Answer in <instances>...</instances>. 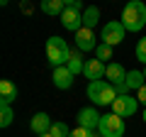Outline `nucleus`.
Returning a JSON list of instances; mask_svg holds the SVG:
<instances>
[{"label":"nucleus","mask_w":146,"mask_h":137,"mask_svg":"<svg viewBox=\"0 0 146 137\" xmlns=\"http://www.w3.org/2000/svg\"><path fill=\"white\" fill-rule=\"evenodd\" d=\"M49 135H51V137H68V135H71V130H68L66 122H54L51 130H49Z\"/></svg>","instance_id":"aec40b11"},{"label":"nucleus","mask_w":146,"mask_h":137,"mask_svg":"<svg viewBox=\"0 0 146 137\" xmlns=\"http://www.w3.org/2000/svg\"><path fill=\"white\" fill-rule=\"evenodd\" d=\"M12 118H15V113H12L10 105H0V127H10Z\"/></svg>","instance_id":"6ab92c4d"},{"label":"nucleus","mask_w":146,"mask_h":137,"mask_svg":"<svg viewBox=\"0 0 146 137\" xmlns=\"http://www.w3.org/2000/svg\"><path fill=\"white\" fill-rule=\"evenodd\" d=\"M124 86H127V91H139L141 86H146V76L141 74V71H129L127 74V81H124Z\"/></svg>","instance_id":"dca6fc26"},{"label":"nucleus","mask_w":146,"mask_h":137,"mask_svg":"<svg viewBox=\"0 0 146 137\" xmlns=\"http://www.w3.org/2000/svg\"><path fill=\"white\" fill-rule=\"evenodd\" d=\"M124 25L117 20L107 22V25L102 27V44H107V47H115V44H119L122 39H124Z\"/></svg>","instance_id":"423d86ee"},{"label":"nucleus","mask_w":146,"mask_h":137,"mask_svg":"<svg viewBox=\"0 0 146 137\" xmlns=\"http://www.w3.org/2000/svg\"><path fill=\"white\" fill-rule=\"evenodd\" d=\"M76 44H78L80 52H93V49H98L95 34H93V30H88V27H83V30L76 32Z\"/></svg>","instance_id":"9d476101"},{"label":"nucleus","mask_w":146,"mask_h":137,"mask_svg":"<svg viewBox=\"0 0 146 137\" xmlns=\"http://www.w3.org/2000/svg\"><path fill=\"white\" fill-rule=\"evenodd\" d=\"M98 20H100V10H98V7H95V5L85 7V12H83V27L93 30V27L98 25Z\"/></svg>","instance_id":"f3484780"},{"label":"nucleus","mask_w":146,"mask_h":137,"mask_svg":"<svg viewBox=\"0 0 146 137\" xmlns=\"http://www.w3.org/2000/svg\"><path fill=\"white\" fill-rule=\"evenodd\" d=\"M88 98L95 105H112L117 100V88L110 81H90L88 83Z\"/></svg>","instance_id":"f03ea898"},{"label":"nucleus","mask_w":146,"mask_h":137,"mask_svg":"<svg viewBox=\"0 0 146 137\" xmlns=\"http://www.w3.org/2000/svg\"><path fill=\"white\" fill-rule=\"evenodd\" d=\"M136 100H139V103H144V105H146V86H141V88L136 91Z\"/></svg>","instance_id":"b1692460"},{"label":"nucleus","mask_w":146,"mask_h":137,"mask_svg":"<svg viewBox=\"0 0 146 137\" xmlns=\"http://www.w3.org/2000/svg\"><path fill=\"white\" fill-rule=\"evenodd\" d=\"M122 25L127 32H139L146 25V5L139 0H131L122 12Z\"/></svg>","instance_id":"f257e3e1"},{"label":"nucleus","mask_w":146,"mask_h":137,"mask_svg":"<svg viewBox=\"0 0 146 137\" xmlns=\"http://www.w3.org/2000/svg\"><path fill=\"white\" fill-rule=\"evenodd\" d=\"M144 76H146V68H144Z\"/></svg>","instance_id":"bb28decb"},{"label":"nucleus","mask_w":146,"mask_h":137,"mask_svg":"<svg viewBox=\"0 0 146 137\" xmlns=\"http://www.w3.org/2000/svg\"><path fill=\"white\" fill-rule=\"evenodd\" d=\"M54 86L56 88H61V91H66V88H71L73 86V74L68 71L66 66H58V68H54Z\"/></svg>","instance_id":"9b49d317"},{"label":"nucleus","mask_w":146,"mask_h":137,"mask_svg":"<svg viewBox=\"0 0 146 137\" xmlns=\"http://www.w3.org/2000/svg\"><path fill=\"white\" fill-rule=\"evenodd\" d=\"M39 137H51V135H49V132H46V135H39Z\"/></svg>","instance_id":"393cba45"},{"label":"nucleus","mask_w":146,"mask_h":137,"mask_svg":"<svg viewBox=\"0 0 146 137\" xmlns=\"http://www.w3.org/2000/svg\"><path fill=\"white\" fill-rule=\"evenodd\" d=\"M105 76L110 79V83L115 86V88H117V86H122V83L127 81V71H124V66H122V64H110L107 71H105Z\"/></svg>","instance_id":"ddd939ff"},{"label":"nucleus","mask_w":146,"mask_h":137,"mask_svg":"<svg viewBox=\"0 0 146 137\" xmlns=\"http://www.w3.org/2000/svg\"><path fill=\"white\" fill-rule=\"evenodd\" d=\"M136 59L146 64V37H141L139 44H136Z\"/></svg>","instance_id":"4be33fe9"},{"label":"nucleus","mask_w":146,"mask_h":137,"mask_svg":"<svg viewBox=\"0 0 146 137\" xmlns=\"http://www.w3.org/2000/svg\"><path fill=\"white\" fill-rule=\"evenodd\" d=\"M80 3L78 0H66V12L61 15V25L71 32L83 30V15H80Z\"/></svg>","instance_id":"20e7f679"},{"label":"nucleus","mask_w":146,"mask_h":137,"mask_svg":"<svg viewBox=\"0 0 146 137\" xmlns=\"http://www.w3.org/2000/svg\"><path fill=\"white\" fill-rule=\"evenodd\" d=\"M46 56H49V61H51V66L58 68V66H63V64H68L71 49H68V44L63 42L61 37H49L46 39Z\"/></svg>","instance_id":"7ed1b4c3"},{"label":"nucleus","mask_w":146,"mask_h":137,"mask_svg":"<svg viewBox=\"0 0 146 137\" xmlns=\"http://www.w3.org/2000/svg\"><path fill=\"white\" fill-rule=\"evenodd\" d=\"M105 71H107V66H105V61H100V59H88V61H85V68H83L85 79H90V81H102Z\"/></svg>","instance_id":"6e6552de"},{"label":"nucleus","mask_w":146,"mask_h":137,"mask_svg":"<svg viewBox=\"0 0 146 137\" xmlns=\"http://www.w3.org/2000/svg\"><path fill=\"white\" fill-rule=\"evenodd\" d=\"M68 137H93V132L85 130V127H76V130H71V135Z\"/></svg>","instance_id":"5701e85b"},{"label":"nucleus","mask_w":146,"mask_h":137,"mask_svg":"<svg viewBox=\"0 0 146 137\" xmlns=\"http://www.w3.org/2000/svg\"><path fill=\"white\" fill-rule=\"evenodd\" d=\"M136 108H139V100L131 98L129 93L127 95H117V100L112 103V113L119 115V118H131L136 113Z\"/></svg>","instance_id":"0eeeda50"},{"label":"nucleus","mask_w":146,"mask_h":137,"mask_svg":"<svg viewBox=\"0 0 146 137\" xmlns=\"http://www.w3.org/2000/svg\"><path fill=\"white\" fill-rule=\"evenodd\" d=\"M42 10L46 15H63L66 12V0H44Z\"/></svg>","instance_id":"2eb2a0df"},{"label":"nucleus","mask_w":146,"mask_h":137,"mask_svg":"<svg viewBox=\"0 0 146 137\" xmlns=\"http://www.w3.org/2000/svg\"><path fill=\"white\" fill-rule=\"evenodd\" d=\"M66 68H68V71H71L73 76H76V74H80V71H83V68H85V64H83V59H80L78 54H71V59H68Z\"/></svg>","instance_id":"a211bd4d"},{"label":"nucleus","mask_w":146,"mask_h":137,"mask_svg":"<svg viewBox=\"0 0 146 137\" xmlns=\"http://www.w3.org/2000/svg\"><path fill=\"white\" fill-rule=\"evenodd\" d=\"M100 135L102 137H122L124 135V120L115 113H110V115H102L100 118Z\"/></svg>","instance_id":"39448f33"},{"label":"nucleus","mask_w":146,"mask_h":137,"mask_svg":"<svg viewBox=\"0 0 146 137\" xmlns=\"http://www.w3.org/2000/svg\"><path fill=\"white\" fill-rule=\"evenodd\" d=\"M144 122H146V110H144Z\"/></svg>","instance_id":"a878e982"},{"label":"nucleus","mask_w":146,"mask_h":137,"mask_svg":"<svg viewBox=\"0 0 146 137\" xmlns=\"http://www.w3.org/2000/svg\"><path fill=\"white\" fill-rule=\"evenodd\" d=\"M100 118L102 115H98L93 108H83V110L78 113V127H85V130L93 132L95 127H100Z\"/></svg>","instance_id":"1a4fd4ad"},{"label":"nucleus","mask_w":146,"mask_h":137,"mask_svg":"<svg viewBox=\"0 0 146 137\" xmlns=\"http://www.w3.org/2000/svg\"><path fill=\"white\" fill-rule=\"evenodd\" d=\"M17 98V86L12 81H0V105H12Z\"/></svg>","instance_id":"f8f14e48"},{"label":"nucleus","mask_w":146,"mask_h":137,"mask_svg":"<svg viewBox=\"0 0 146 137\" xmlns=\"http://www.w3.org/2000/svg\"><path fill=\"white\" fill-rule=\"evenodd\" d=\"M51 125H54V122L49 120L46 113H36V115L32 118V122H29V127L36 132V135H46V132L51 130Z\"/></svg>","instance_id":"4468645a"},{"label":"nucleus","mask_w":146,"mask_h":137,"mask_svg":"<svg viewBox=\"0 0 146 137\" xmlns=\"http://www.w3.org/2000/svg\"><path fill=\"white\" fill-rule=\"evenodd\" d=\"M95 56H98L100 61H107V59H112V47H107V44H98V49H95Z\"/></svg>","instance_id":"412c9836"}]
</instances>
